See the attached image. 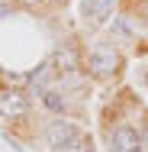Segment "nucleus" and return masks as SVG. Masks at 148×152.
<instances>
[{"label":"nucleus","mask_w":148,"mask_h":152,"mask_svg":"<svg viewBox=\"0 0 148 152\" xmlns=\"http://www.w3.org/2000/svg\"><path fill=\"white\" fill-rule=\"evenodd\" d=\"M64 152H93V142H90V136H84V133H81V136H77V139H74Z\"/></svg>","instance_id":"8"},{"label":"nucleus","mask_w":148,"mask_h":152,"mask_svg":"<svg viewBox=\"0 0 148 152\" xmlns=\"http://www.w3.org/2000/svg\"><path fill=\"white\" fill-rule=\"evenodd\" d=\"M84 16L93 20V23H106L110 13H113V0H84Z\"/></svg>","instance_id":"6"},{"label":"nucleus","mask_w":148,"mask_h":152,"mask_svg":"<svg viewBox=\"0 0 148 152\" xmlns=\"http://www.w3.org/2000/svg\"><path fill=\"white\" fill-rule=\"evenodd\" d=\"M142 133L132 129V126H116L113 129V152H142Z\"/></svg>","instance_id":"4"},{"label":"nucleus","mask_w":148,"mask_h":152,"mask_svg":"<svg viewBox=\"0 0 148 152\" xmlns=\"http://www.w3.org/2000/svg\"><path fill=\"white\" fill-rule=\"evenodd\" d=\"M87 68L93 78H113L119 71V52L113 45H100V49H93L87 58Z\"/></svg>","instance_id":"1"},{"label":"nucleus","mask_w":148,"mask_h":152,"mask_svg":"<svg viewBox=\"0 0 148 152\" xmlns=\"http://www.w3.org/2000/svg\"><path fill=\"white\" fill-rule=\"evenodd\" d=\"M48 71L52 75H71V71H77V52L74 49H58L52 58H48Z\"/></svg>","instance_id":"5"},{"label":"nucleus","mask_w":148,"mask_h":152,"mask_svg":"<svg viewBox=\"0 0 148 152\" xmlns=\"http://www.w3.org/2000/svg\"><path fill=\"white\" fill-rule=\"evenodd\" d=\"M42 104L48 107V110H55V113H61L64 107H68V100H64V94H58V91H42Z\"/></svg>","instance_id":"7"},{"label":"nucleus","mask_w":148,"mask_h":152,"mask_svg":"<svg viewBox=\"0 0 148 152\" xmlns=\"http://www.w3.org/2000/svg\"><path fill=\"white\" fill-rule=\"evenodd\" d=\"M26 110H29L26 91H19V88H0V117L19 120V117H26Z\"/></svg>","instance_id":"2"},{"label":"nucleus","mask_w":148,"mask_h":152,"mask_svg":"<svg viewBox=\"0 0 148 152\" xmlns=\"http://www.w3.org/2000/svg\"><path fill=\"white\" fill-rule=\"evenodd\" d=\"M16 3H23V7H39L42 0H16Z\"/></svg>","instance_id":"10"},{"label":"nucleus","mask_w":148,"mask_h":152,"mask_svg":"<svg viewBox=\"0 0 148 152\" xmlns=\"http://www.w3.org/2000/svg\"><path fill=\"white\" fill-rule=\"evenodd\" d=\"M142 146L148 149V120H145V126H142Z\"/></svg>","instance_id":"9"},{"label":"nucleus","mask_w":148,"mask_h":152,"mask_svg":"<svg viewBox=\"0 0 148 152\" xmlns=\"http://www.w3.org/2000/svg\"><path fill=\"white\" fill-rule=\"evenodd\" d=\"M52 3H61V7H64V3H68V0H52Z\"/></svg>","instance_id":"11"},{"label":"nucleus","mask_w":148,"mask_h":152,"mask_svg":"<svg viewBox=\"0 0 148 152\" xmlns=\"http://www.w3.org/2000/svg\"><path fill=\"white\" fill-rule=\"evenodd\" d=\"M77 136H81V133H77V126H74V123H68V120L48 123V133H45L48 146H52V149H58V152H64L74 139H77Z\"/></svg>","instance_id":"3"}]
</instances>
